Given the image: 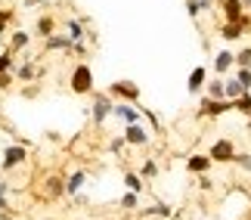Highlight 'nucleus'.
I'll return each instance as SVG.
<instances>
[{
  "instance_id": "35",
  "label": "nucleus",
  "mask_w": 251,
  "mask_h": 220,
  "mask_svg": "<svg viewBox=\"0 0 251 220\" xmlns=\"http://www.w3.org/2000/svg\"><path fill=\"white\" fill-rule=\"evenodd\" d=\"M143 118L149 121V127H152V130H161V118H158V115L152 112V109H143Z\"/></svg>"
},
{
  "instance_id": "15",
  "label": "nucleus",
  "mask_w": 251,
  "mask_h": 220,
  "mask_svg": "<svg viewBox=\"0 0 251 220\" xmlns=\"http://www.w3.org/2000/svg\"><path fill=\"white\" fill-rule=\"evenodd\" d=\"M205 84H208V69L205 65H196L186 78V90L189 93H205Z\"/></svg>"
},
{
  "instance_id": "16",
  "label": "nucleus",
  "mask_w": 251,
  "mask_h": 220,
  "mask_svg": "<svg viewBox=\"0 0 251 220\" xmlns=\"http://www.w3.org/2000/svg\"><path fill=\"white\" fill-rule=\"evenodd\" d=\"M87 186V171H72L69 177H65V196H81Z\"/></svg>"
},
{
  "instance_id": "26",
  "label": "nucleus",
  "mask_w": 251,
  "mask_h": 220,
  "mask_svg": "<svg viewBox=\"0 0 251 220\" xmlns=\"http://www.w3.org/2000/svg\"><path fill=\"white\" fill-rule=\"evenodd\" d=\"M233 112H242V115H248V118H251V90L242 93L239 99H233Z\"/></svg>"
},
{
  "instance_id": "28",
  "label": "nucleus",
  "mask_w": 251,
  "mask_h": 220,
  "mask_svg": "<svg viewBox=\"0 0 251 220\" xmlns=\"http://www.w3.org/2000/svg\"><path fill=\"white\" fill-rule=\"evenodd\" d=\"M143 214H146V217H171L174 211H171V205H165V202H155L152 208H146Z\"/></svg>"
},
{
  "instance_id": "14",
  "label": "nucleus",
  "mask_w": 251,
  "mask_h": 220,
  "mask_svg": "<svg viewBox=\"0 0 251 220\" xmlns=\"http://www.w3.org/2000/svg\"><path fill=\"white\" fill-rule=\"evenodd\" d=\"M211 69H214V74H220V78H224V74H229L236 69V53L233 50H220L217 56H214V62H211Z\"/></svg>"
},
{
  "instance_id": "20",
  "label": "nucleus",
  "mask_w": 251,
  "mask_h": 220,
  "mask_svg": "<svg viewBox=\"0 0 251 220\" xmlns=\"http://www.w3.org/2000/svg\"><path fill=\"white\" fill-rule=\"evenodd\" d=\"M205 97H211V99H226V81L220 78H208V84H205Z\"/></svg>"
},
{
  "instance_id": "38",
  "label": "nucleus",
  "mask_w": 251,
  "mask_h": 220,
  "mask_svg": "<svg viewBox=\"0 0 251 220\" xmlns=\"http://www.w3.org/2000/svg\"><path fill=\"white\" fill-rule=\"evenodd\" d=\"M0 220H16V208H6V211H0Z\"/></svg>"
},
{
  "instance_id": "39",
  "label": "nucleus",
  "mask_w": 251,
  "mask_h": 220,
  "mask_svg": "<svg viewBox=\"0 0 251 220\" xmlns=\"http://www.w3.org/2000/svg\"><path fill=\"white\" fill-rule=\"evenodd\" d=\"M6 208H9V198H6V196H0V211H6Z\"/></svg>"
},
{
  "instance_id": "11",
  "label": "nucleus",
  "mask_w": 251,
  "mask_h": 220,
  "mask_svg": "<svg viewBox=\"0 0 251 220\" xmlns=\"http://www.w3.org/2000/svg\"><path fill=\"white\" fill-rule=\"evenodd\" d=\"M245 31H248L245 22H224V25L217 28V37H220V41H226V44H236V41H242V37H245Z\"/></svg>"
},
{
  "instance_id": "23",
  "label": "nucleus",
  "mask_w": 251,
  "mask_h": 220,
  "mask_svg": "<svg viewBox=\"0 0 251 220\" xmlns=\"http://www.w3.org/2000/svg\"><path fill=\"white\" fill-rule=\"evenodd\" d=\"M226 99H239V97H242V93H248L245 87H242V84H239V78H236V74H226Z\"/></svg>"
},
{
  "instance_id": "30",
  "label": "nucleus",
  "mask_w": 251,
  "mask_h": 220,
  "mask_svg": "<svg viewBox=\"0 0 251 220\" xmlns=\"http://www.w3.org/2000/svg\"><path fill=\"white\" fill-rule=\"evenodd\" d=\"M236 78H239V84H242L245 90H251V69H242V65H236Z\"/></svg>"
},
{
  "instance_id": "17",
  "label": "nucleus",
  "mask_w": 251,
  "mask_h": 220,
  "mask_svg": "<svg viewBox=\"0 0 251 220\" xmlns=\"http://www.w3.org/2000/svg\"><path fill=\"white\" fill-rule=\"evenodd\" d=\"M16 81H22V84H31L34 78H37V74H41V69H37V65H34V59H22V62H19L16 65Z\"/></svg>"
},
{
  "instance_id": "5",
  "label": "nucleus",
  "mask_w": 251,
  "mask_h": 220,
  "mask_svg": "<svg viewBox=\"0 0 251 220\" xmlns=\"http://www.w3.org/2000/svg\"><path fill=\"white\" fill-rule=\"evenodd\" d=\"M25 161H28V146H22V143H9V146L3 149V158H0V171L9 174V171L22 168Z\"/></svg>"
},
{
  "instance_id": "42",
  "label": "nucleus",
  "mask_w": 251,
  "mask_h": 220,
  "mask_svg": "<svg viewBox=\"0 0 251 220\" xmlns=\"http://www.w3.org/2000/svg\"><path fill=\"white\" fill-rule=\"evenodd\" d=\"M214 3H224V0H214Z\"/></svg>"
},
{
  "instance_id": "21",
  "label": "nucleus",
  "mask_w": 251,
  "mask_h": 220,
  "mask_svg": "<svg viewBox=\"0 0 251 220\" xmlns=\"http://www.w3.org/2000/svg\"><path fill=\"white\" fill-rule=\"evenodd\" d=\"M65 34H69L72 41H84V37H87L84 19H65Z\"/></svg>"
},
{
  "instance_id": "34",
  "label": "nucleus",
  "mask_w": 251,
  "mask_h": 220,
  "mask_svg": "<svg viewBox=\"0 0 251 220\" xmlns=\"http://www.w3.org/2000/svg\"><path fill=\"white\" fill-rule=\"evenodd\" d=\"M233 165H239V168H242V171H248V174H251V155H248V152H236Z\"/></svg>"
},
{
  "instance_id": "41",
  "label": "nucleus",
  "mask_w": 251,
  "mask_h": 220,
  "mask_svg": "<svg viewBox=\"0 0 251 220\" xmlns=\"http://www.w3.org/2000/svg\"><path fill=\"white\" fill-rule=\"evenodd\" d=\"M242 3H245V9H248V13H251V0H242Z\"/></svg>"
},
{
  "instance_id": "37",
  "label": "nucleus",
  "mask_w": 251,
  "mask_h": 220,
  "mask_svg": "<svg viewBox=\"0 0 251 220\" xmlns=\"http://www.w3.org/2000/svg\"><path fill=\"white\" fill-rule=\"evenodd\" d=\"M69 53H75V56H81V59H87V53H90V50H87V44H84V41H75Z\"/></svg>"
},
{
  "instance_id": "6",
  "label": "nucleus",
  "mask_w": 251,
  "mask_h": 220,
  "mask_svg": "<svg viewBox=\"0 0 251 220\" xmlns=\"http://www.w3.org/2000/svg\"><path fill=\"white\" fill-rule=\"evenodd\" d=\"M233 112V99H211V97H201L199 102V118H220V115Z\"/></svg>"
},
{
  "instance_id": "2",
  "label": "nucleus",
  "mask_w": 251,
  "mask_h": 220,
  "mask_svg": "<svg viewBox=\"0 0 251 220\" xmlns=\"http://www.w3.org/2000/svg\"><path fill=\"white\" fill-rule=\"evenodd\" d=\"M93 106H90V121L96 124V127H102L105 121L112 118V109H115V99L109 97L105 90H93Z\"/></svg>"
},
{
  "instance_id": "29",
  "label": "nucleus",
  "mask_w": 251,
  "mask_h": 220,
  "mask_svg": "<svg viewBox=\"0 0 251 220\" xmlns=\"http://www.w3.org/2000/svg\"><path fill=\"white\" fill-rule=\"evenodd\" d=\"M16 56L13 53H9V50H3V53H0V72H16Z\"/></svg>"
},
{
  "instance_id": "9",
  "label": "nucleus",
  "mask_w": 251,
  "mask_h": 220,
  "mask_svg": "<svg viewBox=\"0 0 251 220\" xmlns=\"http://www.w3.org/2000/svg\"><path fill=\"white\" fill-rule=\"evenodd\" d=\"M220 13H224V22H245L248 25V9L242 0H224V3H217Z\"/></svg>"
},
{
  "instance_id": "7",
  "label": "nucleus",
  "mask_w": 251,
  "mask_h": 220,
  "mask_svg": "<svg viewBox=\"0 0 251 220\" xmlns=\"http://www.w3.org/2000/svg\"><path fill=\"white\" fill-rule=\"evenodd\" d=\"M124 140H127V146H137V149H143V146H149L152 143V127H146V124H124Z\"/></svg>"
},
{
  "instance_id": "3",
  "label": "nucleus",
  "mask_w": 251,
  "mask_h": 220,
  "mask_svg": "<svg viewBox=\"0 0 251 220\" xmlns=\"http://www.w3.org/2000/svg\"><path fill=\"white\" fill-rule=\"evenodd\" d=\"M105 93H109V97H112L115 102H140V97H143L140 84H137V81H127V78H121V81H112Z\"/></svg>"
},
{
  "instance_id": "12",
  "label": "nucleus",
  "mask_w": 251,
  "mask_h": 220,
  "mask_svg": "<svg viewBox=\"0 0 251 220\" xmlns=\"http://www.w3.org/2000/svg\"><path fill=\"white\" fill-rule=\"evenodd\" d=\"M56 31H59V22H56L53 13H41V16H37V22H34V34L37 37H44V41H47V37H53Z\"/></svg>"
},
{
  "instance_id": "4",
  "label": "nucleus",
  "mask_w": 251,
  "mask_h": 220,
  "mask_svg": "<svg viewBox=\"0 0 251 220\" xmlns=\"http://www.w3.org/2000/svg\"><path fill=\"white\" fill-rule=\"evenodd\" d=\"M236 143L229 140V137H217L214 143H211V149H208V155L214 165H233V158H236Z\"/></svg>"
},
{
  "instance_id": "24",
  "label": "nucleus",
  "mask_w": 251,
  "mask_h": 220,
  "mask_svg": "<svg viewBox=\"0 0 251 220\" xmlns=\"http://www.w3.org/2000/svg\"><path fill=\"white\" fill-rule=\"evenodd\" d=\"M140 177H143V180H155V177H158V161H155V158H143Z\"/></svg>"
},
{
  "instance_id": "40",
  "label": "nucleus",
  "mask_w": 251,
  "mask_h": 220,
  "mask_svg": "<svg viewBox=\"0 0 251 220\" xmlns=\"http://www.w3.org/2000/svg\"><path fill=\"white\" fill-rule=\"evenodd\" d=\"M25 6H41V0H22Z\"/></svg>"
},
{
  "instance_id": "25",
  "label": "nucleus",
  "mask_w": 251,
  "mask_h": 220,
  "mask_svg": "<svg viewBox=\"0 0 251 220\" xmlns=\"http://www.w3.org/2000/svg\"><path fill=\"white\" fill-rule=\"evenodd\" d=\"M118 205L124 208V211H137V208H140V196H137V193H130V189H127V193H124V196L118 198Z\"/></svg>"
},
{
  "instance_id": "18",
  "label": "nucleus",
  "mask_w": 251,
  "mask_h": 220,
  "mask_svg": "<svg viewBox=\"0 0 251 220\" xmlns=\"http://www.w3.org/2000/svg\"><path fill=\"white\" fill-rule=\"evenodd\" d=\"M31 31H22V28H19V31H13V34H9V47H6V50L9 53H22V50H28V47H31Z\"/></svg>"
},
{
  "instance_id": "31",
  "label": "nucleus",
  "mask_w": 251,
  "mask_h": 220,
  "mask_svg": "<svg viewBox=\"0 0 251 220\" xmlns=\"http://www.w3.org/2000/svg\"><path fill=\"white\" fill-rule=\"evenodd\" d=\"M236 65H242V69H251V47H242V50L236 53Z\"/></svg>"
},
{
  "instance_id": "27",
  "label": "nucleus",
  "mask_w": 251,
  "mask_h": 220,
  "mask_svg": "<svg viewBox=\"0 0 251 220\" xmlns=\"http://www.w3.org/2000/svg\"><path fill=\"white\" fill-rule=\"evenodd\" d=\"M13 19H16V13H13V9H9V6H0V37H3V34L9 31Z\"/></svg>"
},
{
  "instance_id": "22",
  "label": "nucleus",
  "mask_w": 251,
  "mask_h": 220,
  "mask_svg": "<svg viewBox=\"0 0 251 220\" xmlns=\"http://www.w3.org/2000/svg\"><path fill=\"white\" fill-rule=\"evenodd\" d=\"M124 186H127L130 189V193H143V189H146V180H143L140 177V171H137V174H133V171H124Z\"/></svg>"
},
{
  "instance_id": "19",
  "label": "nucleus",
  "mask_w": 251,
  "mask_h": 220,
  "mask_svg": "<svg viewBox=\"0 0 251 220\" xmlns=\"http://www.w3.org/2000/svg\"><path fill=\"white\" fill-rule=\"evenodd\" d=\"M72 44H75L72 37H69V34H59V31L44 41V47H47L50 53H69V50H72Z\"/></svg>"
},
{
  "instance_id": "13",
  "label": "nucleus",
  "mask_w": 251,
  "mask_h": 220,
  "mask_svg": "<svg viewBox=\"0 0 251 220\" xmlns=\"http://www.w3.org/2000/svg\"><path fill=\"white\" fill-rule=\"evenodd\" d=\"M44 198H47V202H56V198H62L65 196V177L62 174H50V177H47L44 180Z\"/></svg>"
},
{
  "instance_id": "1",
  "label": "nucleus",
  "mask_w": 251,
  "mask_h": 220,
  "mask_svg": "<svg viewBox=\"0 0 251 220\" xmlns=\"http://www.w3.org/2000/svg\"><path fill=\"white\" fill-rule=\"evenodd\" d=\"M69 90L75 93V97H90V93L96 90L93 69H90V62H87V59H81V62L72 69V74H69Z\"/></svg>"
},
{
  "instance_id": "33",
  "label": "nucleus",
  "mask_w": 251,
  "mask_h": 220,
  "mask_svg": "<svg viewBox=\"0 0 251 220\" xmlns=\"http://www.w3.org/2000/svg\"><path fill=\"white\" fill-rule=\"evenodd\" d=\"M124 146H127V140H124V137H112L109 140V152H112V155H121Z\"/></svg>"
},
{
  "instance_id": "43",
  "label": "nucleus",
  "mask_w": 251,
  "mask_h": 220,
  "mask_svg": "<svg viewBox=\"0 0 251 220\" xmlns=\"http://www.w3.org/2000/svg\"><path fill=\"white\" fill-rule=\"evenodd\" d=\"M0 115H3V109H0Z\"/></svg>"
},
{
  "instance_id": "36",
  "label": "nucleus",
  "mask_w": 251,
  "mask_h": 220,
  "mask_svg": "<svg viewBox=\"0 0 251 220\" xmlns=\"http://www.w3.org/2000/svg\"><path fill=\"white\" fill-rule=\"evenodd\" d=\"M13 81H16L13 72H0V90H9V87H13Z\"/></svg>"
},
{
  "instance_id": "8",
  "label": "nucleus",
  "mask_w": 251,
  "mask_h": 220,
  "mask_svg": "<svg viewBox=\"0 0 251 220\" xmlns=\"http://www.w3.org/2000/svg\"><path fill=\"white\" fill-rule=\"evenodd\" d=\"M112 118H118L121 124H140L143 121V109L137 106V102H115Z\"/></svg>"
},
{
  "instance_id": "32",
  "label": "nucleus",
  "mask_w": 251,
  "mask_h": 220,
  "mask_svg": "<svg viewBox=\"0 0 251 220\" xmlns=\"http://www.w3.org/2000/svg\"><path fill=\"white\" fill-rule=\"evenodd\" d=\"M196 186L201 189V193H211V189H214V180H211V174H199L196 177Z\"/></svg>"
},
{
  "instance_id": "10",
  "label": "nucleus",
  "mask_w": 251,
  "mask_h": 220,
  "mask_svg": "<svg viewBox=\"0 0 251 220\" xmlns=\"http://www.w3.org/2000/svg\"><path fill=\"white\" fill-rule=\"evenodd\" d=\"M211 168H214V161H211L208 152H196V155H189L186 158V171L192 177H199V174H211Z\"/></svg>"
}]
</instances>
